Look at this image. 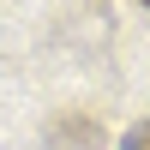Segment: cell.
Instances as JSON below:
<instances>
[{"label":"cell","instance_id":"obj_1","mask_svg":"<svg viewBox=\"0 0 150 150\" xmlns=\"http://www.w3.org/2000/svg\"><path fill=\"white\" fill-rule=\"evenodd\" d=\"M120 150H150V120H138V126L120 138Z\"/></svg>","mask_w":150,"mask_h":150},{"label":"cell","instance_id":"obj_2","mask_svg":"<svg viewBox=\"0 0 150 150\" xmlns=\"http://www.w3.org/2000/svg\"><path fill=\"white\" fill-rule=\"evenodd\" d=\"M144 6H150V0H144Z\"/></svg>","mask_w":150,"mask_h":150}]
</instances>
